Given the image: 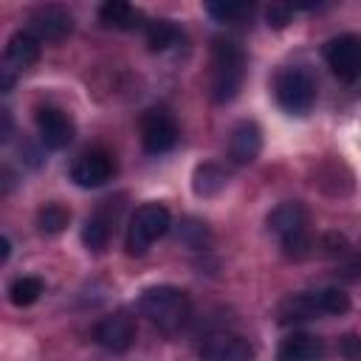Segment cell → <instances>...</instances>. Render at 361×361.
<instances>
[{
    "label": "cell",
    "mask_w": 361,
    "mask_h": 361,
    "mask_svg": "<svg viewBox=\"0 0 361 361\" xmlns=\"http://www.w3.org/2000/svg\"><path fill=\"white\" fill-rule=\"evenodd\" d=\"M319 307H316V296L313 293H293L279 305V322L290 324V322H305V319H316Z\"/></svg>",
    "instance_id": "d6986e66"
},
{
    "label": "cell",
    "mask_w": 361,
    "mask_h": 361,
    "mask_svg": "<svg viewBox=\"0 0 361 361\" xmlns=\"http://www.w3.org/2000/svg\"><path fill=\"white\" fill-rule=\"evenodd\" d=\"M141 144L147 152H169L178 144V124L164 107H152L141 116Z\"/></svg>",
    "instance_id": "52a82bcc"
},
{
    "label": "cell",
    "mask_w": 361,
    "mask_h": 361,
    "mask_svg": "<svg viewBox=\"0 0 361 361\" xmlns=\"http://www.w3.org/2000/svg\"><path fill=\"white\" fill-rule=\"evenodd\" d=\"M37 133H39V141L42 147L48 149H65L73 135H76V124L73 118L59 110V107H42L37 113Z\"/></svg>",
    "instance_id": "30bf717a"
},
{
    "label": "cell",
    "mask_w": 361,
    "mask_h": 361,
    "mask_svg": "<svg viewBox=\"0 0 361 361\" xmlns=\"http://www.w3.org/2000/svg\"><path fill=\"white\" fill-rule=\"evenodd\" d=\"M276 104L290 116H305L316 104V76L305 65L282 68L274 79Z\"/></svg>",
    "instance_id": "277c9868"
},
{
    "label": "cell",
    "mask_w": 361,
    "mask_h": 361,
    "mask_svg": "<svg viewBox=\"0 0 361 361\" xmlns=\"http://www.w3.org/2000/svg\"><path fill=\"white\" fill-rule=\"evenodd\" d=\"M39 42L23 28V31H14L11 34V39H8V48H6V56L20 68V71H25L28 65H34L37 59H39Z\"/></svg>",
    "instance_id": "ac0fdd59"
},
{
    "label": "cell",
    "mask_w": 361,
    "mask_h": 361,
    "mask_svg": "<svg viewBox=\"0 0 361 361\" xmlns=\"http://www.w3.org/2000/svg\"><path fill=\"white\" fill-rule=\"evenodd\" d=\"M11 135H14V116L6 107H0V144H6Z\"/></svg>",
    "instance_id": "83f0119b"
},
{
    "label": "cell",
    "mask_w": 361,
    "mask_h": 361,
    "mask_svg": "<svg viewBox=\"0 0 361 361\" xmlns=\"http://www.w3.org/2000/svg\"><path fill=\"white\" fill-rule=\"evenodd\" d=\"M99 20H102L107 28L133 31V28L141 25L144 14H141L135 6L124 3V0H107V3H102V8H99Z\"/></svg>",
    "instance_id": "2e32d148"
},
{
    "label": "cell",
    "mask_w": 361,
    "mask_h": 361,
    "mask_svg": "<svg viewBox=\"0 0 361 361\" xmlns=\"http://www.w3.org/2000/svg\"><path fill=\"white\" fill-rule=\"evenodd\" d=\"M245 79V51L234 39L212 42V99L226 104L237 99Z\"/></svg>",
    "instance_id": "7a4b0ae2"
},
{
    "label": "cell",
    "mask_w": 361,
    "mask_h": 361,
    "mask_svg": "<svg viewBox=\"0 0 361 361\" xmlns=\"http://www.w3.org/2000/svg\"><path fill=\"white\" fill-rule=\"evenodd\" d=\"M121 212V203L118 200H104L82 226V243L87 251H104L110 234H113V223Z\"/></svg>",
    "instance_id": "4fadbf2b"
},
{
    "label": "cell",
    "mask_w": 361,
    "mask_h": 361,
    "mask_svg": "<svg viewBox=\"0 0 361 361\" xmlns=\"http://www.w3.org/2000/svg\"><path fill=\"white\" fill-rule=\"evenodd\" d=\"M11 186H14V172L8 166H0V195L8 192Z\"/></svg>",
    "instance_id": "f546056e"
},
{
    "label": "cell",
    "mask_w": 361,
    "mask_h": 361,
    "mask_svg": "<svg viewBox=\"0 0 361 361\" xmlns=\"http://www.w3.org/2000/svg\"><path fill=\"white\" fill-rule=\"evenodd\" d=\"M68 223H71V212L62 203L51 200L45 206H39V212H37V226L42 234H59L68 228Z\"/></svg>",
    "instance_id": "44dd1931"
},
{
    "label": "cell",
    "mask_w": 361,
    "mask_h": 361,
    "mask_svg": "<svg viewBox=\"0 0 361 361\" xmlns=\"http://www.w3.org/2000/svg\"><path fill=\"white\" fill-rule=\"evenodd\" d=\"M206 11L220 23H240L254 14L251 3H206Z\"/></svg>",
    "instance_id": "cb8c5ba5"
},
{
    "label": "cell",
    "mask_w": 361,
    "mask_h": 361,
    "mask_svg": "<svg viewBox=\"0 0 361 361\" xmlns=\"http://www.w3.org/2000/svg\"><path fill=\"white\" fill-rule=\"evenodd\" d=\"M93 338H96L104 350H110V353H124V350H130L133 341H135V322H133L130 313L116 310V313L104 316V319L96 324Z\"/></svg>",
    "instance_id": "8fae6325"
},
{
    "label": "cell",
    "mask_w": 361,
    "mask_h": 361,
    "mask_svg": "<svg viewBox=\"0 0 361 361\" xmlns=\"http://www.w3.org/2000/svg\"><path fill=\"white\" fill-rule=\"evenodd\" d=\"M322 355L324 344L319 336L310 333H290L276 350V361H319Z\"/></svg>",
    "instance_id": "9a60e30c"
},
{
    "label": "cell",
    "mask_w": 361,
    "mask_h": 361,
    "mask_svg": "<svg viewBox=\"0 0 361 361\" xmlns=\"http://www.w3.org/2000/svg\"><path fill=\"white\" fill-rule=\"evenodd\" d=\"M144 37H147V45L152 51H166V48L178 45L183 34L172 20H149L144 25Z\"/></svg>",
    "instance_id": "ffe728a7"
},
{
    "label": "cell",
    "mask_w": 361,
    "mask_h": 361,
    "mask_svg": "<svg viewBox=\"0 0 361 361\" xmlns=\"http://www.w3.org/2000/svg\"><path fill=\"white\" fill-rule=\"evenodd\" d=\"M172 226V214L164 203H144L135 209V214L130 217V226H127V237H124V245H127V254L133 257H141L149 251V245L164 237Z\"/></svg>",
    "instance_id": "5b68a950"
},
{
    "label": "cell",
    "mask_w": 361,
    "mask_h": 361,
    "mask_svg": "<svg viewBox=\"0 0 361 361\" xmlns=\"http://www.w3.org/2000/svg\"><path fill=\"white\" fill-rule=\"evenodd\" d=\"M310 217H307V209L305 203L299 200H285L279 203L271 214H268V228L279 237L282 243V251L290 257V259H302L310 254V228H307Z\"/></svg>",
    "instance_id": "3957f363"
},
{
    "label": "cell",
    "mask_w": 361,
    "mask_h": 361,
    "mask_svg": "<svg viewBox=\"0 0 361 361\" xmlns=\"http://www.w3.org/2000/svg\"><path fill=\"white\" fill-rule=\"evenodd\" d=\"M116 172V161L107 149H90V152H82L73 166H71V180L82 189H96V186H104Z\"/></svg>",
    "instance_id": "9c48e42d"
},
{
    "label": "cell",
    "mask_w": 361,
    "mask_h": 361,
    "mask_svg": "<svg viewBox=\"0 0 361 361\" xmlns=\"http://www.w3.org/2000/svg\"><path fill=\"white\" fill-rule=\"evenodd\" d=\"M324 59L341 82H355L361 71V45L355 34H338L324 45Z\"/></svg>",
    "instance_id": "ba28073f"
},
{
    "label": "cell",
    "mask_w": 361,
    "mask_h": 361,
    "mask_svg": "<svg viewBox=\"0 0 361 361\" xmlns=\"http://www.w3.org/2000/svg\"><path fill=\"white\" fill-rule=\"evenodd\" d=\"M178 240H180L183 245H189V248H203V245L209 243V228H206L203 220L186 217V220H180V226H178Z\"/></svg>",
    "instance_id": "d4e9b609"
},
{
    "label": "cell",
    "mask_w": 361,
    "mask_h": 361,
    "mask_svg": "<svg viewBox=\"0 0 361 361\" xmlns=\"http://www.w3.org/2000/svg\"><path fill=\"white\" fill-rule=\"evenodd\" d=\"M316 307L319 313H330V316H341L350 310V296L341 290V288H324V290H316Z\"/></svg>",
    "instance_id": "603a6c76"
},
{
    "label": "cell",
    "mask_w": 361,
    "mask_h": 361,
    "mask_svg": "<svg viewBox=\"0 0 361 361\" xmlns=\"http://www.w3.org/2000/svg\"><path fill=\"white\" fill-rule=\"evenodd\" d=\"M259 149H262V130L257 127V121H240L228 138L231 161L234 164H251V161H257Z\"/></svg>",
    "instance_id": "5bb4252c"
},
{
    "label": "cell",
    "mask_w": 361,
    "mask_h": 361,
    "mask_svg": "<svg viewBox=\"0 0 361 361\" xmlns=\"http://www.w3.org/2000/svg\"><path fill=\"white\" fill-rule=\"evenodd\" d=\"M200 361H254V347L237 333H214L203 341Z\"/></svg>",
    "instance_id": "7c38bea8"
},
{
    "label": "cell",
    "mask_w": 361,
    "mask_h": 361,
    "mask_svg": "<svg viewBox=\"0 0 361 361\" xmlns=\"http://www.w3.org/2000/svg\"><path fill=\"white\" fill-rule=\"evenodd\" d=\"M39 296H42V279H39V276H20V279H14L11 288H8V299H11L17 307H28V305H34Z\"/></svg>",
    "instance_id": "7402d4cb"
},
{
    "label": "cell",
    "mask_w": 361,
    "mask_h": 361,
    "mask_svg": "<svg viewBox=\"0 0 361 361\" xmlns=\"http://www.w3.org/2000/svg\"><path fill=\"white\" fill-rule=\"evenodd\" d=\"M344 355H347V361H358V338L355 336L344 338Z\"/></svg>",
    "instance_id": "f1b7e54d"
},
{
    "label": "cell",
    "mask_w": 361,
    "mask_h": 361,
    "mask_svg": "<svg viewBox=\"0 0 361 361\" xmlns=\"http://www.w3.org/2000/svg\"><path fill=\"white\" fill-rule=\"evenodd\" d=\"M71 28H73L71 11L62 8V6L48 3V6H39V8L31 11L25 31L42 45V42H59V39H65L71 34Z\"/></svg>",
    "instance_id": "8992f818"
},
{
    "label": "cell",
    "mask_w": 361,
    "mask_h": 361,
    "mask_svg": "<svg viewBox=\"0 0 361 361\" xmlns=\"http://www.w3.org/2000/svg\"><path fill=\"white\" fill-rule=\"evenodd\" d=\"M226 183H228V172L220 164L209 161V164L195 166V172H192V189L197 197H214L226 189Z\"/></svg>",
    "instance_id": "e0dca14e"
},
{
    "label": "cell",
    "mask_w": 361,
    "mask_h": 361,
    "mask_svg": "<svg viewBox=\"0 0 361 361\" xmlns=\"http://www.w3.org/2000/svg\"><path fill=\"white\" fill-rule=\"evenodd\" d=\"M8 257H11V243H8V237L0 234V265H3Z\"/></svg>",
    "instance_id": "4dcf8cb0"
},
{
    "label": "cell",
    "mask_w": 361,
    "mask_h": 361,
    "mask_svg": "<svg viewBox=\"0 0 361 361\" xmlns=\"http://www.w3.org/2000/svg\"><path fill=\"white\" fill-rule=\"evenodd\" d=\"M265 17H268V25H274V28H285V25L290 23V17H293V8H290V6H279V3H274V6L265 11Z\"/></svg>",
    "instance_id": "4316f807"
},
{
    "label": "cell",
    "mask_w": 361,
    "mask_h": 361,
    "mask_svg": "<svg viewBox=\"0 0 361 361\" xmlns=\"http://www.w3.org/2000/svg\"><path fill=\"white\" fill-rule=\"evenodd\" d=\"M138 313L147 316L158 330L175 333L189 322L192 302H189L186 290H180L175 285H155L138 296Z\"/></svg>",
    "instance_id": "6da1fadb"
},
{
    "label": "cell",
    "mask_w": 361,
    "mask_h": 361,
    "mask_svg": "<svg viewBox=\"0 0 361 361\" xmlns=\"http://www.w3.org/2000/svg\"><path fill=\"white\" fill-rule=\"evenodd\" d=\"M17 79H20V68L8 56H0V93L11 90L17 85Z\"/></svg>",
    "instance_id": "484cf974"
}]
</instances>
